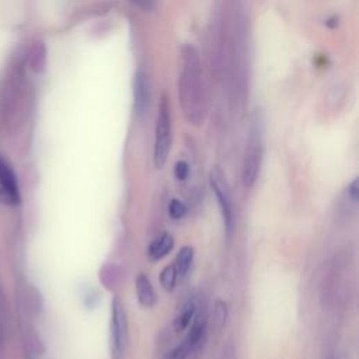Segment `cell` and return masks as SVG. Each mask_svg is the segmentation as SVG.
I'll list each match as a JSON object with an SVG mask.
<instances>
[{"label": "cell", "mask_w": 359, "mask_h": 359, "mask_svg": "<svg viewBox=\"0 0 359 359\" xmlns=\"http://www.w3.org/2000/svg\"><path fill=\"white\" fill-rule=\"evenodd\" d=\"M178 98L187 121L201 125L206 112L203 76L199 53L195 46L184 45L180 56Z\"/></svg>", "instance_id": "6da1fadb"}, {"label": "cell", "mask_w": 359, "mask_h": 359, "mask_svg": "<svg viewBox=\"0 0 359 359\" xmlns=\"http://www.w3.org/2000/svg\"><path fill=\"white\" fill-rule=\"evenodd\" d=\"M171 147V115L165 95L161 97L154 129L153 161L156 168H163Z\"/></svg>", "instance_id": "7a4b0ae2"}, {"label": "cell", "mask_w": 359, "mask_h": 359, "mask_svg": "<svg viewBox=\"0 0 359 359\" xmlns=\"http://www.w3.org/2000/svg\"><path fill=\"white\" fill-rule=\"evenodd\" d=\"M262 158V129L259 121H255L251 126L244 160L241 170V181L244 187H252L259 171Z\"/></svg>", "instance_id": "3957f363"}, {"label": "cell", "mask_w": 359, "mask_h": 359, "mask_svg": "<svg viewBox=\"0 0 359 359\" xmlns=\"http://www.w3.org/2000/svg\"><path fill=\"white\" fill-rule=\"evenodd\" d=\"M128 341L126 311L119 299L115 296L111 302V323H109V349L112 359H122Z\"/></svg>", "instance_id": "277c9868"}, {"label": "cell", "mask_w": 359, "mask_h": 359, "mask_svg": "<svg viewBox=\"0 0 359 359\" xmlns=\"http://www.w3.org/2000/svg\"><path fill=\"white\" fill-rule=\"evenodd\" d=\"M210 187L216 195V201L219 203V209L224 222V226L229 233H231L234 226V212H233V202L231 194L227 185V181L223 175V171L219 167H213L209 174Z\"/></svg>", "instance_id": "5b68a950"}, {"label": "cell", "mask_w": 359, "mask_h": 359, "mask_svg": "<svg viewBox=\"0 0 359 359\" xmlns=\"http://www.w3.org/2000/svg\"><path fill=\"white\" fill-rule=\"evenodd\" d=\"M0 203L7 206H18L21 203V191L17 174L3 156H0Z\"/></svg>", "instance_id": "8992f818"}, {"label": "cell", "mask_w": 359, "mask_h": 359, "mask_svg": "<svg viewBox=\"0 0 359 359\" xmlns=\"http://www.w3.org/2000/svg\"><path fill=\"white\" fill-rule=\"evenodd\" d=\"M150 102V83L143 70H139L133 80V107L137 115H144Z\"/></svg>", "instance_id": "52a82bcc"}, {"label": "cell", "mask_w": 359, "mask_h": 359, "mask_svg": "<svg viewBox=\"0 0 359 359\" xmlns=\"http://www.w3.org/2000/svg\"><path fill=\"white\" fill-rule=\"evenodd\" d=\"M136 296H137V302L140 303V306L150 309L156 304V293L154 289L151 286V282L149 279V276L143 272H140L136 278Z\"/></svg>", "instance_id": "ba28073f"}, {"label": "cell", "mask_w": 359, "mask_h": 359, "mask_svg": "<svg viewBox=\"0 0 359 359\" xmlns=\"http://www.w3.org/2000/svg\"><path fill=\"white\" fill-rule=\"evenodd\" d=\"M174 247V238L170 233H163L157 238H154L149 248H147V255L151 261H158L164 258Z\"/></svg>", "instance_id": "9c48e42d"}, {"label": "cell", "mask_w": 359, "mask_h": 359, "mask_svg": "<svg viewBox=\"0 0 359 359\" xmlns=\"http://www.w3.org/2000/svg\"><path fill=\"white\" fill-rule=\"evenodd\" d=\"M195 316H196V303L194 300H188L182 306V309L180 310V313L177 314V317L174 320L175 332H181V331L187 330L191 325Z\"/></svg>", "instance_id": "30bf717a"}, {"label": "cell", "mask_w": 359, "mask_h": 359, "mask_svg": "<svg viewBox=\"0 0 359 359\" xmlns=\"http://www.w3.org/2000/svg\"><path fill=\"white\" fill-rule=\"evenodd\" d=\"M192 259H194V248L191 245H184L178 254H177V258H175V269H177V273L178 276H184L189 268H191V264H192Z\"/></svg>", "instance_id": "8fae6325"}, {"label": "cell", "mask_w": 359, "mask_h": 359, "mask_svg": "<svg viewBox=\"0 0 359 359\" xmlns=\"http://www.w3.org/2000/svg\"><path fill=\"white\" fill-rule=\"evenodd\" d=\"M28 60H29V66L34 72L39 73L43 70L45 62H46V50H45V46L42 42L34 43V46L31 48Z\"/></svg>", "instance_id": "7c38bea8"}, {"label": "cell", "mask_w": 359, "mask_h": 359, "mask_svg": "<svg viewBox=\"0 0 359 359\" xmlns=\"http://www.w3.org/2000/svg\"><path fill=\"white\" fill-rule=\"evenodd\" d=\"M178 273L177 269L174 266V264H170L167 266L163 268V271L160 272V283L163 286V289L165 292H172L175 287V282H177Z\"/></svg>", "instance_id": "4fadbf2b"}, {"label": "cell", "mask_w": 359, "mask_h": 359, "mask_svg": "<svg viewBox=\"0 0 359 359\" xmlns=\"http://www.w3.org/2000/svg\"><path fill=\"white\" fill-rule=\"evenodd\" d=\"M168 213L174 220L182 219L187 213V205L180 199H172L168 206Z\"/></svg>", "instance_id": "5bb4252c"}, {"label": "cell", "mask_w": 359, "mask_h": 359, "mask_svg": "<svg viewBox=\"0 0 359 359\" xmlns=\"http://www.w3.org/2000/svg\"><path fill=\"white\" fill-rule=\"evenodd\" d=\"M174 174H175V178L178 181H185L189 175V165L187 161L184 160H180L175 163V167H174Z\"/></svg>", "instance_id": "9a60e30c"}, {"label": "cell", "mask_w": 359, "mask_h": 359, "mask_svg": "<svg viewBox=\"0 0 359 359\" xmlns=\"http://www.w3.org/2000/svg\"><path fill=\"white\" fill-rule=\"evenodd\" d=\"M226 303L217 300L216 302V306H215V320L217 321L219 327H222L226 321Z\"/></svg>", "instance_id": "2e32d148"}, {"label": "cell", "mask_w": 359, "mask_h": 359, "mask_svg": "<svg viewBox=\"0 0 359 359\" xmlns=\"http://www.w3.org/2000/svg\"><path fill=\"white\" fill-rule=\"evenodd\" d=\"M129 1L143 11H151L156 6V0H129Z\"/></svg>", "instance_id": "e0dca14e"}, {"label": "cell", "mask_w": 359, "mask_h": 359, "mask_svg": "<svg viewBox=\"0 0 359 359\" xmlns=\"http://www.w3.org/2000/svg\"><path fill=\"white\" fill-rule=\"evenodd\" d=\"M348 195L351 198L352 202H358V198H359V180L355 178L349 185H348Z\"/></svg>", "instance_id": "ac0fdd59"}, {"label": "cell", "mask_w": 359, "mask_h": 359, "mask_svg": "<svg viewBox=\"0 0 359 359\" xmlns=\"http://www.w3.org/2000/svg\"><path fill=\"white\" fill-rule=\"evenodd\" d=\"M1 342H3V335H1V330H0V345H1Z\"/></svg>", "instance_id": "d6986e66"}, {"label": "cell", "mask_w": 359, "mask_h": 359, "mask_svg": "<svg viewBox=\"0 0 359 359\" xmlns=\"http://www.w3.org/2000/svg\"><path fill=\"white\" fill-rule=\"evenodd\" d=\"M330 359H334V358H330Z\"/></svg>", "instance_id": "ffe728a7"}]
</instances>
